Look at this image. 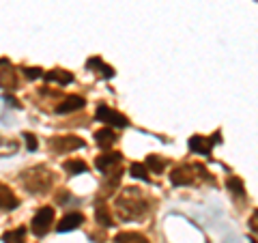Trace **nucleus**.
<instances>
[{
    "label": "nucleus",
    "instance_id": "obj_1",
    "mask_svg": "<svg viewBox=\"0 0 258 243\" xmlns=\"http://www.w3.org/2000/svg\"><path fill=\"white\" fill-rule=\"evenodd\" d=\"M52 224H54V209L52 207H43V209H39V211L35 213V217H32L30 228H32V232H35L37 237H43V234L52 228Z\"/></svg>",
    "mask_w": 258,
    "mask_h": 243
},
{
    "label": "nucleus",
    "instance_id": "obj_2",
    "mask_svg": "<svg viewBox=\"0 0 258 243\" xmlns=\"http://www.w3.org/2000/svg\"><path fill=\"white\" fill-rule=\"evenodd\" d=\"M95 116H97V120H101V123H106V125H112V127H127L129 125L127 116H123L116 110H110L108 106H99V108H97Z\"/></svg>",
    "mask_w": 258,
    "mask_h": 243
},
{
    "label": "nucleus",
    "instance_id": "obj_3",
    "mask_svg": "<svg viewBox=\"0 0 258 243\" xmlns=\"http://www.w3.org/2000/svg\"><path fill=\"white\" fill-rule=\"evenodd\" d=\"M50 147L56 153H69V151L82 149L84 140H80V138H76V136H62V138H54V140L50 142Z\"/></svg>",
    "mask_w": 258,
    "mask_h": 243
},
{
    "label": "nucleus",
    "instance_id": "obj_4",
    "mask_svg": "<svg viewBox=\"0 0 258 243\" xmlns=\"http://www.w3.org/2000/svg\"><path fill=\"white\" fill-rule=\"evenodd\" d=\"M194 168H189V166H176L172 172H170V183L172 185H191L194 183V179H196V172H191Z\"/></svg>",
    "mask_w": 258,
    "mask_h": 243
},
{
    "label": "nucleus",
    "instance_id": "obj_5",
    "mask_svg": "<svg viewBox=\"0 0 258 243\" xmlns=\"http://www.w3.org/2000/svg\"><path fill=\"white\" fill-rule=\"evenodd\" d=\"M20 207L18 196L7 188V185L0 183V211H13V209Z\"/></svg>",
    "mask_w": 258,
    "mask_h": 243
},
{
    "label": "nucleus",
    "instance_id": "obj_6",
    "mask_svg": "<svg viewBox=\"0 0 258 243\" xmlns=\"http://www.w3.org/2000/svg\"><path fill=\"white\" fill-rule=\"evenodd\" d=\"M86 106L84 97H78V95H71L67 97L60 106H56V114H69V112H76V110H82Z\"/></svg>",
    "mask_w": 258,
    "mask_h": 243
},
{
    "label": "nucleus",
    "instance_id": "obj_7",
    "mask_svg": "<svg viewBox=\"0 0 258 243\" xmlns=\"http://www.w3.org/2000/svg\"><path fill=\"white\" fill-rule=\"evenodd\" d=\"M211 138H205V136H191L189 138V151L191 153H198V155H209L211 153Z\"/></svg>",
    "mask_w": 258,
    "mask_h": 243
},
{
    "label": "nucleus",
    "instance_id": "obj_8",
    "mask_svg": "<svg viewBox=\"0 0 258 243\" xmlns=\"http://www.w3.org/2000/svg\"><path fill=\"white\" fill-rule=\"evenodd\" d=\"M129 190H132V198H129V207H136L134 198H136V194H138V192H136V188H129ZM138 207H140L138 211H129V213H127V211H125V202H120V200H118V211L123 213L125 220H127V217H129V220H136V217H140L144 211H147V202H142V200H140V202H138Z\"/></svg>",
    "mask_w": 258,
    "mask_h": 243
},
{
    "label": "nucleus",
    "instance_id": "obj_9",
    "mask_svg": "<svg viewBox=\"0 0 258 243\" xmlns=\"http://www.w3.org/2000/svg\"><path fill=\"white\" fill-rule=\"evenodd\" d=\"M82 222H84V215H82V213H69V215H64L62 220H60V224L56 226V230H58V232L76 230V228H80V226H82Z\"/></svg>",
    "mask_w": 258,
    "mask_h": 243
},
{
    "label": "nucleus",
    "instance_id": "obj_10",
    "mask_svg": "<svg viewBox=\"0 0 258 243\" xmlns=\"http://www.w3.org/2000/svg\"><path fill=\"white\" fill-rule=\"evenodd\" d=\"M120 159H123L120 153H106V155H99L95 159V168L101 170V172H106V170H110L112 166L120 164Z\"/></svg>",
    "mask_w": 258,
    "mask_h": 243
},
{
    "label": "nucleus",
    "instance_id": "obj_11",
    "mask_svg": "<svg viewBox=\"0 0 258 243\" xmlns=\"http://www.w3.org/2000/svg\"><path fill=\"white\" fill-rule=\"evenodd\" d=\"M43 78L47 82H58V84L74 82V74H69V71H64V69H52V71H47V74H43Z\"/></svg>",
    "mask_w": 258,
    "mask_h": 243
},
{
    "label": "nucleus",
    "instance_id": "obj_12",
    "mask_svg": "<svg viewBox=\"0 0 258 243\" xmlns=\"http://www.w3.org/2000/svg\"><path fill=\"white\" fill-rule=\"evenodd\" d=\"M95 142L99 144L101 149H108V147H112V144L116 142V134L112 132L110 127H106V129H99V132H95Z\"/></svg>",
    "mask_w": 258,
    "mask_h": 243
},
{
    "label": "nucleus",
    "instance_id": "obj_13",
    "mask_svg": "<svg viewBox=\"0 0 258 243\" xmlns=\"http://www.w3.org/2000/svg\"><path fill=\"white\" fill-rule=\"evenodd\" d=\"M86 67L91 69V71H99L103 78H112V76H114V69H112L110 65H103L101 58H91V60L86 63Z\"/></svg>",
    "mask_w": 258,
    "mask_h": 243
},
{
    "label": "nucleus",
    "instance_id": "obj_14",
    "mask_svg": "<svg viewBox=\"0 0 258 243\" xmlns=\"http://www.w3.org/2000/svg\"><path fill=\"white\" fill-rule=\"evenodd\" d=\"M114 243H149V239L142 237L140 232H118L114 237Z\"/></svg>",
    "mask_w": 258,
    "mask_h": 243
},
{
    "label": "nucleus",
    "instance_id": "obj_15",
    "mask_svg": "<svg viewBox=\"0 0 258 243\" xmlns=\"http://www.w3.org/2000/svg\"><path fill=\"white\" fill-rule=\"evenodd\" d=\"M62 168H64V172H69V174H82L88 170V166L82 159H69V161H64Z\"/></svg>",
    "mask_w": 258,
    "mask_h": 243
},
{
    "label": "nucleus",
    "instance_id": "obj_16",
    "mask_svg": "<svg viewBox=\"0 0 258 243\" xmlns=\"http://www.w3.org/2000/svg\"><path fill=\"white\" fill-rule=\"evenodd\" d=\"M5 243H26V228H15L3 234Z\"/></svg>",
    "mask_w": 258,
    "mask_h": 243
},
{
    "label": "nucleus",
    "instance_id": "obj_17",
    "mask_svg": "<svg viewBox=\"0 0 258 243\" xmlns=\"http://www.w3.org/2000/svg\"><path fill=\"white\" fill-rule=\"evenodd\" d=\"M226 188L230 190V194H237L239 198L245 196V185H243V181H241L239 176H230V179L226 181Z\"/></svg>",
    "mask_w": 258,
    "mask_h": 243
},
{
    "label": "nucleus",
    "instance_id": "obj_18",
    "mask_svg": "<svg viewBox=\"0 0 258 243\" xmlns=\"http://www.w3.org/2000/svg\"><path fill=\"white\" fill-rule=\"evenodd\" d=\"M95 220L99 222L101 226H112V215H110V211H108V207H103V205H99L95 209Z\"/></svg>",
    "mask_w": 258,
    "mask_h": 243
},
{
    "label": "nucleus",
    "instance_id": "obj_19",
    "mask_svg": "<svg viewBox=\"0 0 258 243\" xmlns=\"http://www.w3.org/2000/svg\"><path fill=\"white\" fill-rule=\"evenodd\" d=\"M164 166H166V161L161 159V157H157V155H149V157H147V168H149V172L161 174V172H164Z\"/></svg>",
    "mask_w": 258,
    "mask_h": 243
},
{
    "label": "nucleus",
    "instance_id": "obj_20",
    "mask_svg": "<svg viewBox=\"0 0 258 243\" xmlns=\"http://www.w3.org/2000/svg\"><path fill=\"white\" fill-rule=\"evenodd\" d=\"M132 174L136 176V179H142V181H149V168H147V164H138V161H136V164H132Z\"/></svg>",
    "mask_w": 258,
    "mask_h": 243
},
{
    "label": "nucleus",
    "instance_id": "obj_21",
    "mask_svg": "<svg viewBox=\"0 0 258 243\" xmlns=\"http://www.w3.org/2000/svg\"><path fill=\"white\" fill-rule=\"evenodd\" d=\"M24 76H26L28 80H37V78L43 76V69H39V67H24Z\"/></svg>",
    "mask_w": 258,
    "mask_h": 243
},
{
    "label": "nucleus",
    "instance_id": "obj_22",
    "mask_svg": "<svg viewBox=\"0 0 258 243\" xmlns=\"http://www.w3.org/2000/svg\"><path fill=\"white\" fill-rule=\"evenodd\" d=\"M24 140H26V147H28V151H37V138L32 136V134H24Z\"/></svg>",
    "mask_w": 258,
    "mask_h": 243
},
{
    "label": "nucleus",
    "instance_id": "obj_23",
    "mask_svg": "<svg viewBox=\"0 0 258 243\" xmlns=\"http://www.w3.org/2000/svg\"><path fill=\"white\" fill-rule=\"evenodd\" d=\"M249 228H252L254 232H258V211H254L252 217H249Z\"/></svg>",
    "mask_w": 258,
    "mask_h": 243
},
{
    "label": "nucleus",
    "instance_id": "obj_24",
    "mask_svg": "<svg viewBox=\"0 0 258 243\" xmlns=\"http://www.w3.org/2000/svg\"><path fill=\"white\" fill-rule=\"evenodd\" d=\"M249 241H252V243H256V241H254V239H249Z\"/></svg>",
    "mask_w": 258,
    "mask_h": 243
}]
</instances>
